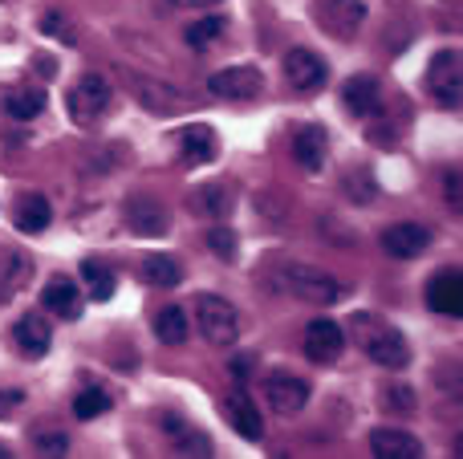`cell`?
<instances>
[{"label":"cell","mask_w":463,"mask_h":459,"mask_svg":"<svg viewBox=\"0 0 463 459\" xmlns=\"http://www.w3.org/2000/svg\"><path fill=\"white\" fill-rule=\"evenodd\" d=\"M13 346L21 350L24 358H45V354H49V346H53V330H49L45 317L24 314L21 322L13 325Z\"/></svg>","instance_id":"16"},{"label":"cell","mask_w":463,"mask_h":459,"mask_svg":"<svg viewBox=\"0 0 463 459\" xmlns=\"http://www.w3.org/2000/svg\"><path fill=\"white\" fill-rule=\"evenodd\" d=\"M37 447H41V455H65V436H45V431H41Z\"/></svg>","instance_id":"33"},{"label":"cell","mask_w":463,"mask_h":459,"mask_svg":"<svg viewBox=\"0 0 463 459\" xmlns=\"http://www.w3.org/2000/svg\"><path fill=\"white\" fill-rule=\"evenodd\" d=\"M21 390H8V395H0V419H5L8 411H13V407H21Z\"/></svg>","instance_id":"34"},{"label":"cell","mask_w":463,"mask_h":459,"mask_svg":"<svg viewBox=\"0 0 463 459\" xmlns=\"http://www.w3.org/2000/svg\"><path fill=\"white\" fill-rule=\"evenodd\" d=\"M138 276H143L146 285H155V289H175V285L184 281V268H179L171 257H143Z\"/></svg>","instance_id":"25"},{"label":"cell","mask_w":463,"mask_h":459,"mask_svg":"<svg viewBox=\"0 0 463 459\" xmlns=\"http://www.w3.org/2000/svg\"><path fill=\"white\" fill-rule=\"evenodd\" d=\"M106 411H110V395H106L102 387H90L73 398V415H78V419H98V415H106Z\"/></svg>","instance_id":"28"},{"label":"cell","mask_w":463,"mask_h":459,"mask_svg":"<svg viewBox=\"0 0 463 459\" xmlns=\"http://www.w3.org/2000/svg\"><path fill=\"white\" fill-rule=\"evenodd\" d=\"M350 338L370 362L386 366V370H402L411 366V346L391 322H383L378 314H354L350 317Z\"/></svg>","instance_id":"1"},{"label":"cell","mask_w":463,"mask_h":459,"mask_svg":"<svg viewBox=\"0 0 463 459\" xmlns=\"http://www.w3.org/2000/svg\"><path fill=\"white\" fill-rule=\"evenodd\" d=\"M41 301H45V309L53 317H61V322H78L81 317V289L73 276H49Z\"/></svg>","instance_id":"14"},{"label":"cell","mask_w":463,"mask_h":459,"mask_svg":"<svg viewBox=\"0 0 463 459\" xmlns=\"http://www.w3.org/2000/svg\"><path fill=\"white\" fill-rule=\"evenodd\" d=\"M29 276H33V260L24 257V252L0 248V305H8V301L29 285Z\"/></svg>","instance_id":"18"},{"label":"cell","mask_w":463,"mask_h":459,"mask_svg":"<svg viewBox=\"0 0 463 459\" xmlns=\"http://www.w3.org/2000/svg\"><path fill=\"white\" fill-rule=\"evenodd\" d=\"M175 5H192V8H212V5H220V0H175Z\"/></svg>","instance_id":"37"},{"label":"cell","mask_w":463,"mask_h":459,"mask_svg":"<svg viewBox=\"0 0 463 459\" xmlns=\"http://www.w3.org/2000/svg\"><path fill=\"white\" fill-rule=\"evenodd\" d=\"M232 192L224 183H203V187H195L192 192V211L195 216H203V220H212V224H220V220H228V211H232Z\"/></svg>","instance_id":"23"},{"label":"cell","mask_w":463,"mask_h":459,"mask_svg":"<svg viewBox=\"0 0 463 459\" xmlns=\"http://www.w3.org/2000/svg\"><path fill=\"white\" fill-rule=\"evenodd\" d=\"M370 452L378 459H419L423 455V444H419L411 431H399V427H378L370 436Z\"/></svg>","instance_id":"17"},{"label":"cell","mask_w":463,"mask_h":459,"mask_svg":"<svg viewBox=\"0 0 463 459\" xmlns=\"http://www.w3.org/2000/svg\"><path fill=\"white\" fill-rule=\"evenodd\" d=\"M110 81L102 78V73H81L78 81L70 86V98H65V106H70V118L78 122V126H94L98 118H102L106 110H110Z\"/></svg>","instance_id":"4"},{"label":"cell","mask_w":463,"mask_h":459,"mask_svg":"<svg viewBox=\"0 0 463 459\" xmlns=\"http://www.w3.org/2000/svg\"><path fill=\"white\" fill-rule=\"evenodd\" d=\"M342 102L350 114L370 118V114H378V106H383V89H378V81L370 78V73H358V78H350L342 86Z\"/></svg>","instance_id":"19"},{"label":"cell","mask_w":463,"mask_h":459,"mask_svg":"<svg viewBox=\"0 0 463 459\" xmlns=\"http://www.w3.org/2000/svg\"><path fill=\"white\" fill-rule=\"evenodd\" d=\"M208 244H212V252L216 257H224V260H236V248H240V240H236V232L220 220V224H212V232H208Z\"/></svg>","instance_id":"30"},{"label":"cell","mask_w":463,"mask_h":459,"mask_svg":"<svg viewBox=\"0 0 463 459\" xmlns=\"http://www.w3.org/2000/svg\"><path fill=\"white\" fill-rule=\"evenodd\" d=\"M463 276L459 268H443L427 281V309L431 314H443V317H459L463 314Z\"/></svg>","instance_id":"11"},{"label":"cell","mask_w":463,"mask_h":459,"mask_svg":"<svg viewBox=\"0 0 463 459\" xmlns=\"http://www.w3.org/2000/svg\"><path fill=\"white\" fill-rule=\"evenodd\" d=\"M16 228H21L24 236H41L49 224H53V208H49L45 195H24L21 203H16Z\"/></svg>","instance_id":"24"},{"label":"cell","mask_w":463,"mask_h":459,"mask_svg":"<svg viewBox=\"0 0 463 459\" xmlns=\"http://www.w3.org/2000/svg\"><path fill=\"white\" fill-rule=\"evenodd\" d=\"M313 21L334 41H350L362 29V21H366V0H317L313 5Z\"/></svg>","instance_id":"6"},{"label":"cell","mask_w":463,"mask_h":459,"mask_svg":"<svg viewBox=\"0 0 463 459\" xmlns=\"http://www.w3.org/2000/svg\"><path fill=\"white\" fill-rule=\"evenodd\" d=\"M326 78H329V70L313 49H288L285 53V81L297 89V94H313V89H321Z\"/></svg>","instance_id":"9"},{"label":"cell","mask_w":463,"mask_h":459,"mask_svg":"<svg viewBox=\"0 0 463 459\" xmlns=\"http://www.w3.org/2000/svg\"><path fill=\"white\" fill-rule=\"evenodd\" d=\"M41 29H45L49 37H61L65 45H73V41H78V33H73V21L65 13H45V16H41Z\"/></svg>","instance_id":"32"},{"label":"cell","mask_w":463,"mask_h":459,"mask_svg":"<svg viewBox=\"0 0 463 459\" xmlns=\"http://www.w3.org/2000/svg\"><path fill=\"white\" fill-rule=\"evenodd\" d=\"M33 61H37V70H41V73H45V78H53V57L37 53V57H33Z\"/></svg>","instance_id":"35"},{"label":"cell","mask_w":463,"mask_h":459,"mask_svg":"<svg viewBox=\"0 0 463 459\" xmlns=\"http://www.w3.org/2000/svg\"><path fill=\"white\" fill-rule=\"evenodd\" d=\"M195 325H200L203 342L216 350H228L232 342L240 338V314L236 305L224 297H212V293H200L195 297Z\"/></svg>","instance_id":"3"},{"label":"cell","mask_w":463,"mask_h":459,"mask_svg":"<svg viewBox=\"0 0 463 459\" xmlns=\"http://www.w3.org/2000/svg\"><path fill=\"white\" fill-rule=\"evenodd\" d=\"M378 403L386 407V411H399V415H407L411 407H415V390L411 387H402V382H394V387H386L383 390V398Z\"/></svg>","instance_id":"31"},{"label":"cell","mask_w":463,"mask_h":459,"mask_svg":"<svg viewBox=\"0 0 463 459\" xmlns=\"http://www.w3.org/2000/svg\"><path fill=\"white\" fill-rule=\"evenodd\" d=\"M0 106H5L8 118L29 122V118H37V114L45 110V89L41 86H8L5 94H0Z\"/></svg>","instance_id":"22"},{"label":"cell","mask_w":463,"mask_h":459,"mask_svg":"<svg viewBox=\"0 0 463 459\" xmlns=\"http://www.w3.org/2000/svg\"><path fill=\"white\" fill-rule=\"evenodd\" d=\"M208 89L220 98H232V102H248L264 89V73L256 65H232V70H220L208 78Z\"/></svg>","instance_id":"8"},{"label":"cell","mask_w":463,"mask_h":459,"mask_svg":"<svg viewBox=\"0 0 463 459\" xmlns=\"http://www.w3.org/2000/svg\"><path fill=\"white\" fill-rule=\"evenodd\" d=\"M264 398H269V407L277 415H297L309 403V382L288 370H272L269 379H264Z\"/></svg>","instance_id":"7"},{"label":"cell","mask_w":463,"mask_h":459,"mask_svg":"<svg viewBox=\"0 0 463 459\" xmlns=\"http://www.w3.org/2000/svg\"><path fill=\"white\" fill-rule=\"evenodd\" d=\"M127 220L135 224L138 236H163L171 228L167 208H163V203H155V200H146V195H138V200L127 203Z\"/></svg>","instance_id":"20"},{"label":"cell","mask_w":463,"mask_h":459,"mask_svg":"<svg viewBox=\"0 0 463 459\" xmlns=\"http://www.w3.org/2000/svg\"><path fill=\"white\" fill-rule=\"evenodd\" d=\"M179 146H184V159L192 163V167H203V163L216 159L220 143H216V130L208 126V122H192V126L179 135Z\"/></svg>","instance_id":"21"},{"label":"cell","mask_w":463,"mask_h":459,"mask_svg":"<svg viewBox=\"0 0 463 459\" xmlns=\"http://www.w3.org/2000/svg\"><path fill=\"white\" fill-rule=\"evenodd\" d=\"M216 37H224V16H203L187 29V45L192 49H208Z\"/></svg>","instance_id":"29"},{"label":"cell","mask_w":463,"mask_h":459,"mask_svg":"<svg viewBox=\"0 0 463 459\" xmlns=\"http://www.w3.org/2000/svg\"><path fill=\"white\" fill-rule=\"evenodd\" d=\"M224 419L232 423V431H236L240 439H260L264 436V423H260V411H256V403H252V395H248L244 387H236V390H228V398H224Z\"/></svg>","instance_id":"13"},{"label":"cell","mask_w":463,"mask_h":459,"mask_svg":"<svg viewBox=\"0 0 463 459\" xmlns=\"http://www.w3.org/2000/svg\"><path fill=\"white\" fill-rule=\"evenodd\" d=\"M5 455H8V447H5V444H0V459H5Z\"/></svg>","instance_id":"38"},{"label":"cell","mask_w":463,"mask_h":459,"mask_svg":"<svg viewBox=\"0 0 463 459\" xmlns=\"http://www.w3.org/2000/svg\"><path fill=\"white\" fill-rule=\"evenodd\" d=\"M456 187H459V175L451 171V175H448V200H451V203H459V192H456Z\"/></svg>","instance_id":"36"},{"label":"cell","mask_w":463,"mask_h":459,"mask_svg":"<svg viewBox=\"0 0 463 459\" xmlns=\"http://www.w3.org/2000/svg\"><path fill=\"white\" fill-rule=\"evenodd\" d=\"M81 281H86V289H90V297L94 301H110L114 289H118L114 268H106L102 260H81Z\"/></svg>","instance_id":"27"},{"label":"cell","mask_w":463,"mask_h":459,"mask_svg":"<svg viewBox=\"0 0 463 459\" xmlns=\"http://www.w3.org/2000/svg\"><path fill=\"white\" fill-rule=\"evenodd\" d=\"M345 350V333L337 322H329V317H317V322L305 325V354L313 358L317 366H329L337 362V354Z\"/></svg>","instance_id":"10"},{"label":"cell","mask_w":463,"mask_h":459,"mask_svg":"<svg viewBox=\"0 0 463 459\" xmlns=\"http://www.w3.org/2000/svg\"><path fill=\"white\" fill-rule=\"evenodd\" d=\"M187 333H192V322H187L184 309H179V305L159 309V317H155V338L167 342V346H184Z\"/></svg>","instance_id":"26"},{"label":"cell","mask_w":463,"mask_h":459,"mask_svg":"<svg viewBox=\"0 0 463 459\" xmlns=\"http://www.w3.org/2000/svg\"><path fill=\"white\" fill-rule=\"evenodd\" d=\"M326 155H329V135L321 126H313V122H305L293 135V159L301 163V171L317 175V171L326 167Z\"/></svg>","instance_id":"15"},{"label":"cell","mask_w":463,"mask_h":459,"mask_svg":"<svg viewBox=\"0 0 463 459\" xmlns=\"http://www.w3.org/2000/svg\"><path fill=\"white\" fill-rule=\"evenodd\" d=\"M427 244H431V228H427V224H415V220H399V224H391V228L383 232V248L391 252L394 260L419 257Z\"/></svg>","instance_id":"12"},{"label":"cell","mask_w":463,"mask_h":459,"mask_svg":"<svg viewBox=\"0 0 463 459\" xmlns=\"http://www.w3.org/2000/svg\"><path fill=\"white\" fill-rule=\"evenodd\" d=\"M423 86H427V94H431V102H435V106H443V110H459L463 61H459L456 49H443V53H435V57H431Z\"/></svg>","instance_id":"5"},{"label":"cell","mask_w":463,"mask_h":459,"mask_svg":"<svg viewBox=\"0 0 463 459\" xmlns=\"http://www.w3.org/2000/svg\"><path fill=\"white\" fill-rule=\"evenodd\" d=\"M272 281L285 293H293V297L313 301V305H334L345 293L342 281H334L329 273H317V268H305V265H280L277 273H272Z\"/></svg>","instance_id":"2"}]
</instances>
